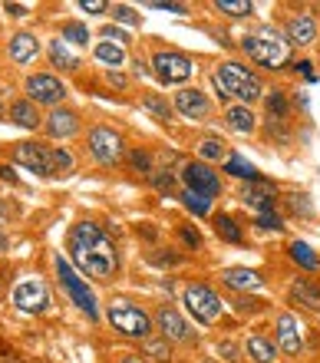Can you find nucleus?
Wrapping results in <instances>:
<instances>
[{
	"mask_svg": "<svg viewBox=\"0 0 320 363\" xmlns=\"http://www.w3.org/2000/svg\"><path fill=\"white\" fill-rule=\"evenodd\" d=\"M182 238L189 241L192 248H198V245H202V238H198V231H192V228H185V231H182Z\"/></svg>",
	"mask_w": 320,
	"mask_h": 363,
	"instance_id": "nucleus-44",
	"label": "nucleus"
},
{
	"mask_svg": "<svg viewBox=\"0 0 320 363\" xmlns=\"http://www.w3.org/2000/svg\"><path fill=\"white\" fill-rule=\"evenodd\" d=\"M245 350H248V357H251L255 363H274V360H277V344H274V340H267V337H261V334L248 337Z\"/></svg>",
	"mask_w": 320,
	"mask_h": 363,
	"instance_id": "nucleus-21",
	"label": "nucleus"
},
{
	"mask_svg": "<svg viewBox=\"0 0 320 363\" xmlns=\"http://www.w3.org/2000/svg\"><path fill=\"white\" fill-rule=\"evenodd\" d=\"M277 350L287 357H297L304 350V327L294 314H277Z\"/></svg>",
	"mask_w": 320,
	"mask_h": 363,
	"instance_id": "nucleus-10",
	"label": "nucleus"
},
{
	"mask_svg": "<svg viewBox=\"0 0 320 363\" xmlns=\"http://www.w3.org/2000/svg\"><path fill=\"white\" fill-rule=\"evenodd\" d=\"M218 354L225 357V360H241V357H238V347L231 344V340H221V344H218Z\"/></svg>",
	"mask_w": 320,
	"mask_h": 363,
	"instance_id": "nucleus-41",
	"label": "nucleus"
},
{
	"mask_svg": "<svg viewBox=\"0 0 320 363\" xmlns=\"http://www.w3.org/2000/svg\"><path fill=\"white\" fill-rule=\"evenodd\" d=\"M221 281L228 287H235V291H258L264 284V277L251 268H228V271H221Z\"/></svg>",
	"mask_w": 320,
	"mask_h": 363,
	"instance_id": "nucleus-20",
	"label": "nucleus"
},
{
	"mask_svg": "<svg viewBox=\"0 0 320 363\" xmlns=\"http://www.w3.org/2000/svg\"><path fill=\"white\" fill-rule=\"evenodd\" d=\"M93 57L99 60V63H106V67H123V63H126V50L119 47V43H109V40H103V43H96Z\"/></svg>",
	"mask_w": 320,
	"mask_h": 363,
	"instance_id": "nucleus-24",
	"label": "nucleus"
},
{
	"mask_svg": "<svg viewBox=\"0 0 320 363\" xmlns=\"http://www.w3.org/2000/svg\"><path fill=\"white\" fill-rule=\"evenodd\" d=\"M27 93L33 103H43V106H57L60 99L66 96L63 83L57 77H50V73H37V77L27 79Z\"/></svg>",
	"mask_w": 320,
	"mask_h": 363,
	"instance_id": "nucleus-12",
	"label": "nucleus"
},
{
	"mask_svg": "<svg viewBox=\"0 0 320 363\" xmlns=\"http://www.w3.org/2000/svg\"><path fill=\"white\" fill-rule=\"evenodd\" d=\"M175 109L182 116H189V119H205L211 113V103H208V96L202 89H179L175 93Z\"/></svg>",
	"mask_w": 320,
	"mask_h": 363,
	"instance_id": "nucleus-16",
	"label": "nucleus"
},
{
	"mask_svg": "<svg viewBox=\"0 0 320 363\" xmlns=\"http://www.w3.org/2000/svg\"><path fill=\"white\" fill-rule=\"evenodd\" d=\"M0 119H4V106H0Z\"/></svg>",
	"mask_w": 320,
	"mask_h": 363,
	"instance_id": "nucleus-50",
	"label": "nucleus"
},
{
	"mask_svg": "<svg viewBox=\"0 0 320 363\" xmlns=\"http://www.w3.org/2000/svg\"><path fill=\"white\" fill-rule=\"evenodd\" d=\"M79 7L89 10V13H103V10H106V0H79Z\"/></svg>",
	"mask_w": 320,
	"mask_h": 363,
	"instance_id": "nucleus-43",
	"label": "nucleus"
},
{
	"mask_svg": "<svg viewBox=\"0 0 320 363\" xmlns=\"http://www.w3.org/2000/svg\"><path fill=\"white\" fill-rule=\"evenodd\" d=\"M0 179H4V182H17V175L10 172V165H0Z\"/></svg>",
	"mask_w": 320,
	"mask_h": 363,
	"instance_id": "nucleus-46",
	"label": "nucleus"
},
{
	"mask_svg": "<svg viewBox=\"0 0 320 363\" xmlns=\"http://www.w3.org/2000/svg\"><path fill=\"white\" fill-rule=\"evenodd\" d=\"M182 182H185V191H195V195H205V199H215L221 191V179H218L205 162H189L182 169Z\"/></svg>",
	"mask_w": 320,
	"mask_h": 363,
	"instance_id": "nucleus-8",
	"label": "nucleus"
},
{
	"mask_svg": "<svg viewBox=\"0 0 320 363\" xmlns=\"http://www.w3.org/2000/svg\"><path fill=\"white\" fill-rule=\"evenodd\" d=\"M155 324H159V330H162V337H165V340H192L189 324L179 317V311H175V307H159Z\"/></svg>",
	"mask_w": 320,
	"mask_h": 363,
	"instance_id": "nucleus-17",
	"label": "nucleus"
},
{
	"mask_svg": "<svg viewBox=\"0 0 320 363\" xmlns=\"http://www.w3.org/2000/svg\"><path fill=\"white\" fill-rule=\"evenodd\" d=\"M241 50H245L255 63H261V67H267V69H281L284 63H287V57H291L287 37H281V33L271 27L258 30V33H245V37H241Z\"/></svg>",
	"mask_w": 320,
	"mask_h": 363,
	"instance_id": "nucleus-3",
	"label": "nucleus"
},
{
	"mask_svg": "<svg viewBox=\"0 0 320 363\" xmlns=\"http://www.w3.org/2000/svg\"><path fill=\"white\" fill-rule=\"evenodd\" d=\"M13 304H17L20 311H27V314L43 311V307L50 304L47 284H43V281H20V284L13 287Z\"/></svg>",
	"mask_w": 320,
	"mask_h": 363,
	"instance_id": "nucleus-11",
	"label": "nucleus"
},
{
	"mask_svg": "<svg viewBox=\"0 0 320 363\" xmlns=\"http://www.w3.org/2000/svg\"><path fill=\"white\" fill-rule=\"evenodd\" d=\"M258 225L267 231H284V218L277 211H261V215H258Z\"/></svg>",
	"mask_w": 320,
	"mask_h": 363,
	"instance_id": "nucleus-36",
	"label": "nucleus"
},
{
	"mask_svg": "<svg viewBox=\"0 0 320 363\" xmlns=\"http://www.w3.org/2000/svg\"><path fill=\"white\" fill-rule=\"evenodd\" d=\"M284 37H287V43H294V47H311L314 40H317V20H314L311 13H294V17H287V23H284Z\"/></svg>",
	"mask_w": 320,
	"mask_h": 363,
	"instance_id": "nucleus-14",
	"label": "nucleus"
},
{
	"mask_svg": "<svg viewBox=\"0 0 320 363\" xmlns=\"http://www.w3.org/2000/svg\"><path fill=\"white\" fill-rule=\"evenodd\" d=\"M63 40H70V43H89V30H86L83 23H66Z\"/></svg>",
	"mask_w": 320,
	"mask_h": 363,
	"instance_id": "nucleus-35",
	"label": "nucleus"
},
{
	"mask_svg": "<svg viewBox=\"0 0 320 363\" xmlns=\"http://www.w3.org/2000/svg\"><path fill=\"white\" fill-rule=\"evenodd\" d=\"M211 83H215V89L221 96H231V99H241V106H251L255 99H261L264 96V83L258 73H251L248 67H241V63H235V60H228V63H221V67L215 69V77H211Z\"/></svg>",
	"mask_w": 320,
	"mask_h": 363,
	"instance_id": "nucleus-2",
	"label": "nucleus"
},
{
	"mask_svg": "<svg viewBox=\"0 0 320 363\" xmlns=\"http://www.w3.org/2000/svg\"><path fill=\"white\" fill-rule=\"evenodd\" d=\"M47 133L53 139H70V135L79 133V116L70 113V109H53L47 116Z\"/></svg>",
	"mask_w": 320,
	"mask_h": 363,
	"instance_id": "nucleus-18",
	"label": "nucleus"
},
{
	"mask_svg": "<svg viewBox=\"0 0 320 363\" xmlns=\"http://www.w3.org/2000/svg\"><path fill=\"white\" fill-rule=\"evenodd\" d=\"M13 162L30 169V172H37V175H53L50 149H43V145H37V143H20L17 149H13Z\"/></svg>",
	"mask_w": 320,
	"mask_h": 363,
	"instance_id": "nucleus-13",
	"label": "nucleus"
},
{
	"mask_svg": "<svg viewBox=\"0 0 320 363\" xmlns=\"http://www.w3.org/2000/svg\"><path fill=\"white\" fill-rule=\"evenodd\" d=\"M113 13H116V20H123V23H139V13H136L132 7H126V4H119Z\"/></svg>",
	"mask_w": 320,
	"mask_h": 363,
	"instance_id": "nucleus-40",
	"label": "nucleus"
},
{
	"mask_svg": "<svg viewBox=\"0 0 320 363\" xmlns=\"http://www.w3.org/2000/svg\"><path fill=\"white\" fill-rule=\"evenodd\" d=\"M155 185L159 189H172V175H155Z\"/></svg>",
	"mask_w": 320,
	"mask_h": 363,
	"instance_id": "nucleus-45",
	"label": "nucleus"
},
{
	"mask_svg": "<svg viewBox=\"0 0 320 363\" xmlns=\"http://www.w3.org/2000/svg\"><path fill=\"white\" fill-rule=\"evenodd\" d=\"M129 162H132V169H139V172H149V169H152L149 155L139 152V149H136V152H129Z\"/></svg>",
	"mask_w": 320,
	"mask_h": 363,
	"instance_id": "nucleus-39",
	"label": "nucleus"
},
{
	"mask_svg": "<svg viewBox=\"0 0 320 363\" xmlns=\"http://www.w3.org/2000/svg\"><path fill=\"white\" fill-rule=\"evenodd\" d=\"M225 172H231L235 179H248V182H258V169L251 162H245L241 155H228V162H225Z\"/></svg>",
	"mask_w": 320,
	"mask_h": 363,
	"instance_id": "nucleus-28",
	"label": "nucleus"
},
{
	"mask_svg": "<svg viewBox=\"0 0 320 363\" xmlns=\"http://www.w3.org/2000/svg\"><path fill=\"white\" fill-rule=\"evenodd\" d=\"M287 205H291L294 215H307V218L314 215V208H311V201H307V195H287Z\"/></svg>",
	"mask_w": 320,
	"mask_h": 363,
	"instance_id": "nucleus-37",
	"label": "nucleus"
},
{
	"mask_svg": "<svg viewBox=\"0 0 320 363\" xmlns=\"http://www.w3.org/2000/svg\"><path fill=\"white\" fill-rule=\"evenodd\" d=\"M7 10H10V13H13V17H23V13H27V7H20V4H13V7H10V4H7Z\"/></svg>",
	"mask_w": 320,
	"mask_h": 363,
	"instance_id": "nucleus-47",
	"label": "nucleus"
},
{
	"mask_svg": "<svg viewBox=\"0 0 320 363\" xmlns=\"http://www.w3.org/2000/svg\"><path fill=\"white\" fill-rule=\"evenodd\" d=\"M50 57H53V63H57V67H63V69H76V67H79V60L66 50L63 40H53V43H50Z\"/></svg>",
	"mask_w": 320,
	"mask_h": 363,
	"instance_id": "nucleus-29",
	"label": "nucleus"
},
{
	"mask_svg": "<svg viewBox=\"0 0 320 363\" xmlns=\"http://www.w3.org/2000/svg\"><path fill=\"white\" fill-rule=\"evenodd\" d=\"M89 152L96 155V162L116 165L119 159H123V139H119L113 129H106V125H96L93 133H89Z\"/></svg>",
	"mask_w": 320,
	"mask_h": 363,
	"instance_id": "nucleus-9",
	"label": "nucleus"
},
{
	"mask_svg": "<svg viewBox=\"0 0 320 363\" xmlns=\"http://www.w3.org/2000/svg\"><path fill=\"white\" fill-rule=\"evenodd\" d=\"M149 354L155 357V360H169V347L159 344V340H152V344H149Z\"/></svg>",
	"mask_w": 320,
	"mask_h": 363,
	"instance_id": "nucleus-42",
	"label": "nucleus"
},
{
	"mask_svg": "<svg viewBox=\"0 0 320 363\" xmlns=\"http://www.w3.org/2000/svg\"><path fill=\"white\" fill-rule=\"evenodd\" d=\"M215 10L228 17H245L251 13V0H215Z\"/></svg>",
	"mask_w": 320,
	"mask_h": 363,
	"instance_id": "nucleus-31",
	"label": "nucleus"
},
{
	"mask_svg": "<svg viewBox=\"0 0 320 363\" xmlns=\"http://www.w3.org/2000/svg\"><path fill=\"white\" fill-rule=\"evenodd\" d=\"M264 106H267V113H271L274 119H284V116H287V96H284V89L264 93Z\"/></svg>",
	"mask_w": 320,
	"mask_h": 363,
	"instance_id": "nucleus-30",
	"label": "nucleus"
},
{
	"mask_svg": "<svg viewBox=\"0 0 320 363\" xmlns=\"http://www.w3.org/2000/svg\"><path fill=\"white\" fill-rule=\"evenodd\" d=\"M10 119L17 125H23V129H37L40 125V113H37V106L27 103V99H20V103L10 106Z\"/></svg>",
	"mask_w": 320,
	"mask_h": 363,
	"instance_id": "nucleus-23",
	"label": "nucleus"
},
{
	"mask_svg": "<svg viewBox=\"0 0 320 363\" xmlns=\"http://www.w3.org/2000/svg\"><path fill=\"white\" fill-rule=\"evenodd\" d=\"M37 37L33 33H17V37L10 40V57H13V63H30V60L37 57Z\"/></svg>",
	"mask_w": 320,
	"mask_h": 363,
	"instance_id": "nucleus-22",
	"label": "nucleus"
},
{
	"mask_svg": "<svg viewBox=\"0 0 320 363\" xmlns=\"http://www.w3.org/2000/svg\"><path fill=\"white\" fill-rule=\"evenodd\" d=\"M70 255L79 264V271L96 281H109L119 268V258H116V245L109 241L99 225L93 221H79L73 231H70Z\"/></svg>",
	"mask_w": 320,
	"mask_h": 363,
	"instance_id": "nucleus-1",
	"label": "nucleus"
},
{
	"mask_svg": "<svg viewBox=\"0 0 320 363\" xmlns=\"http://www.w3.org/2000/svg\"><path fill=\"white\" fill-rule=\"evenodd\" d=\"M198 155L208 159V162H221L225 159V145L218 143V139H205V143L198 145Z\"/></svg>",
	"mask_w": 320,
	"mask_h": 363,
	"instance_id": "nucleus-33",
	"label": "nucleus"
},
{
	"mask_svg": "<svg viewBox=\"0 0 320 363\" xmlns=\"http://www.w3.org/2000/svg\"><path fill=\"white\" fill-rule=\"evenodd\" d=\"M215 231H218V238L231 241V245H241V241H245V235H241V228H238V221L228 218V215H218L215 218Z\"/></svg>",
	"mask_w": 320,
	"mask_h": 363,
	"instance_id": "nucleus-27",
	"label": "nucleus"
},
{
	"mask_svg": "<svg viewBox=\"0 0 320 363\" xmlns=\"http://www.w3.org/2000/svg\"><path fill=\"white\" fill-rule=\"evenodd\" d=\"M182 301L189 307V314H195V320H202V324H211V320H218V314H221V297L205 284H189L185 294H182Z\"/></svg>",
	"mask_w": 320,
	"mask_h": 363,
	"instance_id": "nucleus-6",
	"label": "nucleus"
},
{
	"mask_svg": "<svg viewBox=\"0 0 320 363\" xmlns=\"http://www.w3.org/2000/svg\"><path fill=\"white\" fill-rule=\"evenodd\" d=\"M152 67H155V77L162 79V83H185V79L195 73V63H192L185 53H172V50H162V53H155L152 57Z\"/></svg>",
	"mask_w": 320,
	"mask_h": 363,
	"instance_id": "nucleus-7",
	"label": "nucleus"
},
{
	"mask_svg": "<svg viewBox=\"0 0 320 363\" xmlns=\"http://www.w3.org/2000/svg\"><path fill=\"white\" fill-rule=\"evenodd\" d=\"M50 165H53V175H70L76 169V159L70 149L57 145V149H50Z\"/></svg>",
	"mask_w": 320,
	"mask_h": 363,
	"instance_id": "nucleus-26",
	"label": "nucleus"
},
{
	"mask_svg": "<svg viewBox=\"0 0 320 363\" xmlns=\"http://www.w3.org/2000/svg\"><path fill=\"white\" fill-rule=\"evenodd\" d=\"M241 199H245V205L258 208V215H261V211H274L277 189H274L271 182H248L245 189H241Z\"/></svg>",
	"mask_w": 320,
	"mask_h": 363,
	"instance_id": "nucleus-15",
	"label": "nucleus"
},
{
	"mask_svg": "<svg viewBox=\"0 0 320 363\" xmlns=\"http://www.w3.org/2000/svg\"><path fill=\"white\" fill-rule=\"evenodd\" d=\"M291 294L297 297L304 307H311V311H320V287H314L311 281H294V284H291Z\"/></svg>",
	"mask_w": 320,
	"mask_h": 363,
	"instance_id": "nucleus-25",
	"label": "nucleus"
},
{
	"mask_svg": "<svg viewBox=\"0 0 320 363\" xmlns=\"http://www.w3.org/2000/svg\"><path fill=\"white\" fill-rule=\"evenodd\" d=\"M291 258L297 261V264H304V268H317V255H314L304 241H291Z\"/></svg>",
	"mask_w": 320,
	"mask_h": 363,
	"instance_id": "nucleus-32",
	"label": "nucleus"
},
{
	"mask_svg": "<svg viewBox=\"0 0 320 363\" xmlns=\"http://www.w3.org/2000/svg\"><path fill=\"white\" fill-rule=\"evenodd\" d=\"M142 106H145L149 113H155V116H159V119H169V106L162 103L159 96H145V99H142Z\"/></svg>",
	"mask_w": 320,
	"mask_h": 363,
	"instance_id": "nucleus-38",
	"label": "nucleus"
},
{
	"mask_svg": "<svg viewBox=\"0 0 320 363\" xmlns=\"http://www.w3.org/2000/svg\"><path fill=\"white\" fill-rule=\"evenodd\" d=\"M57 277L63 281V287H66V294L73 297V304L83 311V314H89V320H96V297H93V291H89V284H86L83 277L76 274L70 264H66L63 258H57Z\"/></svg>",
	"mask_w": 320,
	"mask_h": 363,
	"instance_id": "nucleus-5",
	"label": "nucleus"
},
{
	"mask_svg": "<svg viewBox=\"0 0 320 363\" xmlns=\"http://www.w3.org/2000/svg\"><path fill=\"white\" fill-rule=\"evenodd\" d=\"M109 324L123 337H139V340H145V337L152 334V317L145 314L142 307L132 304V301H113V304H109Z\"/></svg>",
	"mask_w": 320,
	"mask_h": 363,
	"instance_id": "nucleus-4",
	"label": "nucleus"
},
{
	"mask_svg": "<svg viewBox=\"0 0 320 363\" xmlns=\"http://www.w3.org/2000/svg\"><path fill=\"white\" fill-rule=\"evenodd\" d=\"M123 363H142V357H136V354H129V357H123Z\"/></svg>",
	"mask_w": 320,
	"mask_h": 363,
	"instance_id": "nucleus-48",
	"label": "nucleus"
},
{
	"mask_svg": "<svg viewBox=\"0 0 320 363\" xmlns=\"http://www.w3.org/2000/svg\"><path fill=\"white\" fill-rule=\"evenodd\" d=\"M182 199H185V208H189V211H195V215H208V205H211V199H205V195H195V191H185Z\"/></svg>",
	"mask_w": 320,
	"mask_h": 363,
	"instance_id": "nucleus-34",
	"label": "nucleus"
},
{
	"mask_svg": "<svg viewBox=\"0 0 320 363\" xmlns=\"http://www.w3.org/2000/svg\"><path fill=\"white\" fill-rule=\"evenodd\" d=\"M7 218V208H4V201H0V221Z\"/></svg>",
	"mask_w": 320,
	"mask_h": 363,
	"instance_id": "nucleus-49",
	"label": "nucleus"
},
{
	"mask_svg": "<svg viewBox=\"0 0 320 363\" xmlns=\"http://www.w3.org/2000/svg\"><path fill=\"white\" fill-rule=\"evenodd\" d=\"M225 123H228V129L231 133H238V135H251L258 129V119H255V113H251V106H228L225 109Z\"/></svg>",
	"mask_w": 320,
	"mask_h": 363,
	"instance_id": "nucleus-19",
	"label": "nucleus"
}]
</instances>
